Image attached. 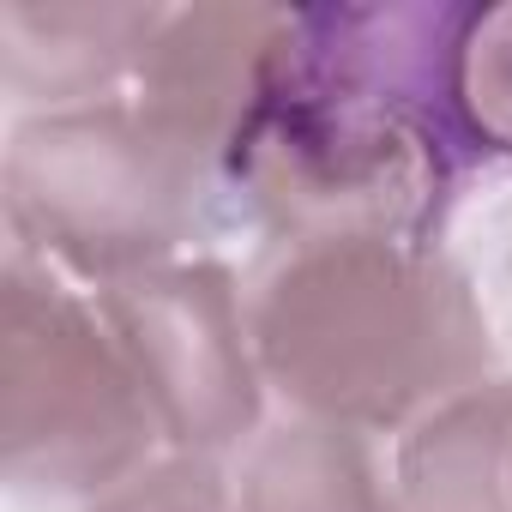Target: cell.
Returning a JSON list of instances; mask_svg holds the SVG:
<instances>
[{
    "label": "cell",
    "mask_w": 512,
    "mask_h": 512,
    "mask_svg": "<svg viewBox=\"0 0 512 512\" xmlns=\"http://www.w3.org/2000/svg\"><path fill=\"white\" fill-rule=\"evenodd\" d=\"M464 109L488 151L512 163V7H476L464 37Z\"/></svg>",
    "instance_id": "obj_11"
},
{
    "label": "cell",
    "mask_w": 512,
    "mask_h": 512,
    "mask_svg": "<svg viewBox=\"0 0 512 512\" xmlns=\"http://www.w3.org/2000/svg\"><path fill=\"white\" fill-rule=\"evenodd\" d=\"M0 470L31 500H97L157 458V410L109 332L37 253L0 272Z\"/></svg>",
    "instance_id": "obj_4"
},
{
    "label": "cell",
    "mask_w": 512,
    "mask_h": 512,
    "mask_svg": "<svg viewBox=\"0 0 512 512\" xmlns=\"http://www.w3.org/2000/svg\"><path fill=\"white\" fill-rule=\"evenodd\" d=\"M217 187L223 175L175 145L133 97L25 115L0 163L13 247L97 296L187 260Z\"/></svg>",
    "instance_id": "obj_3"
},
{
    "label": "cell",
    "mask_w": 512,
    "mask_h": 512,
    "mask_svg": "<svg viewBox=\"0 0 512 512\" xmlns=\"http://www.w3.org/2000/svg\"><path fill=\"white\" fill-rule=\"evenodd\" d=\"M241 512H398V482L374 452V434L284 416L247 440L235 476Z\"/></svg>",
    "instance_id": "obj_9"
},
{
    "label": "cell",
    "mask_w": 512,
    "mask_h": 512,
    "mask_svg": "<svg viewBox=\"0 0 512 512\" xmlns=\"http://www.w3.org/2000/svg\"><path fill=\"white\" fill-rule=\"evenodd\" d=\"M398 512H512V380H482L398 434Z\"/></svg>",
    "instance_id": "obj_8"
},
{
    "label": "cell",
    "mask_w": 512,
    "mask_h": 512,
    "mask_svg": "<svg viewBox=\"0 0 512 512\" xmlns=\"http://www.w3.org/2000/svg\"><path fill=\"white\" fill-rule=\"evenodd\" d=\"M247 320L290 416L362 434H404L494 380L476 284L422 241H278L247 284Z\"/></svg>",
    "instance_id": "obj_2"
},
{
    "label": "cell",
    "mask_w": 512,
    "mask_h": 512,
    "mask_svg": "<svg viewBox=\"0 0 512 512\" xmlns=\"http://www.w3.org/2000/svg\"><path fill=\"white\" fill-rule=\"evenodd\" d=\"M85 512H241V506L223 458L169 446L133 476H121L109 494H97Z\"/></svg>",
    "instance_id": "obj_10"
},
{
    "label": "cell",
    "mask_w": 512,
    "mask_h": 512,
    "mask_svg": "<svg viewBox=\"0 0 512 512\" xmlns=\"http://www.w3.org/2000/svg\"><path fill=\"white\" fill-rule=\"evenodd\" d=\"M284 7H169L145 49L133 103L229 187V157L260 109Z\"/></svg>",
    "instance_id": "obj_6"
},
{
    "label": "cell",
    "mask_w": 512,
    "mask_h": 512,
    "mask_svg": "<svg viewBox=\"0 0 512 512\" xmlns=\"http://www.w3.org/2000/svg\"><path fill=\"white\" fill-rule=\"evenodd\" d=\"M97 308L121 338L169 446L223 458L260 434L266 374L253 350L247 284L223 260L187 253L103 290Z\"/></svg>",
    "instance_id": "obj_5"
},
{
    "label": "cell",
    "mask_w": 512,
    "mask_h": 512,
    "mask_svg": "<svg viewBox=\"0 0 512 512\" xmlns=\"http://www.w3.org/2000/svg\"><path fill=\"white\" fill-rule=\"evenodd\" d=\"M169 7H91V0H13L0 7V79L31 115L109 103L133 85Z\"/></svg>",
    "instance_id": "obj_7"
},
{
    "label": "cell",
    "mask_w": 512,
    "mask_h": 512,
    "mask_svg": "<svg viewBox=\"0 0 512 512\" xmlns=\"http://www.w3.org/2000/svg\"><path fill=\"white\" fill-rule=\"evenodd\" d=\"M476 7H284L229 193L278 241H422L500 157L464 109Z\"/></svg>",
    "instance_id": "obj_1"
}]
</instances>
